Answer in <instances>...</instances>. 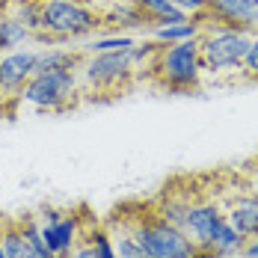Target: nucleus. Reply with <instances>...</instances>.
<instances>
[{
	"mask_svg": "<svg viewBox=\"0 0 258 258\" xmlns=\"http://www.w3.org/2000/svg\"><path fill=\"white\" fill-rule=\"evenodd\" d=\"M202 78H205V66H202L199 39L163 45L155 69H152V80H157V86L166 92H178V95L199 92Z\"/></svg>",
	"mask_w": 258,
	"mask_h": 258,
	"instance_id": "f257e3e1",
	"label": "nucleus"
},
{
	"mask_svg": "<svg viewBox=\"0 0 258 258\" xmlns=\"http://www.w3.org/2000/svg\"><path fill=\"white\" fill-rule=\"evenodd\" d=\"M252 33L240 30V27L217 24L205 18L202 36H199V51H202V66L205 75H232V72H243V59L249 51Z\"/></svg>",
	"mask_w": 258,
	"mask_h": 258,
	"instance_id": "f03ea898",
	"label": "nucleus"
},
{
	"mask_svg": "<svg viewBox=\"0 0 258 258\" xmlns=\"http://www.w3.org/2000/svg\"><path fill=\"white\" fill-rule=\"evenodd\" d=\"M45 48L59 42H78L104 27L101 15L86 0H42Z\"/></svg>",
	"mask_w": 258,
	"mask_h": 258,
	"instance_id": "7ed1b4c3",
	"label": "nucleus"
},
{
	"mask_svg": "<svg viewBox=\"0 0 258 258\" xmlns=\"http://www.w3.org/2000/svg\"><path fill=\"white\" fill-rule=\"evenodd\" d=\"M83 98H113L119 92H128L137 83V75L128 62L125 51L86 53L78 69Z\"/></svg>",
	"mask_w": 258,
	"mask_h": 258,
	"instance_id": "20e7f679",
	"label": "nucleus"
},
{
	"mask_svg": "<svg viewBox=\"0 0 258 258\" xmlns=\"http://www.w3.org/2000/svg\"><path fill=\"white\" fill-rule=\"evenodd\" d=\"M83 98L78 72H36L18 92V107H33L39 113H62Z\"/></svg>",
	"mask_w": 258,
	"mask_h": 258,
	"instance_id": "39448f33",
	"label": "nucleus"
},
{
	"mask_svg": "<svg viewBox=\"0 0 258 258\" xmlns=\"http://www.w3.org/2000/svg\"><path fill=\"white\" fill-rule=\"evenodd\" d=\"M128 223L134 237L143 243V249L152 258H193L199 249L178 226H169L166 220H160L152 211V205L128 217Z\"/></svg>",
	"mask_w": 258,
	"mask_h": 258,
	"instance_id": "423d86ee",
	"label": "nucleus"
},
{
	"mask_svg": "<svg viewBox=\"0 0 258 258\" xmlns=\"http://www.w3.org/2000/svg\"><path fill=\"white\" fill-rule=\"evenodd\" d=\"M39 232L45 237L48 249H51L56 258H69V252L78 246L86 234V223L80 214H62V211H42L39 217Z\"/></svg>",
	"mask_w": 258,
	"mask_h": 258,
	"instance_id": "0eeeda50",
	"label": "nucleus"
},
{
	"mask_svg": "<svg viewBox=\"0 0 258 258\" xmlns=\"http://www.w3.org/2000/svg\"><path fill=\"white\" fill-rule=\"evenodd\" d=\"M223 223H226V211H223V205L214 202V199H199V202H190L181 232L187 234L199 249H208L214 232H217Z\"/></svg>",
	"mask_w": 258,
	"mask_h": 258,
	"instance_id": "6e6552de",
	"label": "nucleus"
},
{
	"mask_svg": "<svg viewBox=\"0 0 258 258\" xmlns=\"http://www.w3.org/2000/svg\"><path fill=\"white\" fill-rule=\"evenodd\" d=\"M98 15L104 27H113V33H149L152 21L146 18V12L134 3V0H98Z\"/></svg>",
	"mask_w": 258,
	"mask_h": 258,
	"instance_id": "1a4fd4ad",
	"label": "nucleus"
},
{
	"mask_svg": "<svg viewBox=\"0 0 258 258\" xmlns=\"http://www.w3.org/2000/svg\"><path fill=\"white\" fill-rule=\"evenodd\" d=\"M36 75V51L33 48H15V51L0 53V86L18 98L24 83Z\"/></svg>",
	"mask_w": 258,
	"mask_h": 258,
	"instance_id": "9d476101",
	"label": "nucleus"
},
{
	"mask_svg": "<svg viewBox=\"0 0 258 258\" xmlns=\"http://www.w3.org/2000/svg\"><path fill=\"white\" fill-rule=\"evenodd\" d=\"M217 24L240 27V30H258V0H208V15Z\"/></svg>",
	"mask_w": 258,
	"mask_h": 258,
	"instance_id": "9b49d317",
	"label": "nucleus"
},
{
	"mask_svg": "<svg viewBox=\"0 0 258 258\" xmlns=\"http://www.w3.org/2000/svg\"><path fill=\"white\" fill-rule=\"evenodd\" d=\"M223 211H226V223L240 237H246V240L258 237V190H246V193L232 196L223 205Z\"/></svg>",
	"mask_w": 258,
	"mask_h": 258,
	"instance_id": "f8f14e48",
	"label": "nucleus"
},
{
	"mask_svg": "<svg viewBox=\"0 0 258 258\" xmlns=\"http://www.w3.org/2000/svg\"><path fill=\"white\" fill-rule=\"evenodd\" d=\"M0 12L24 24L36 42L45 45V24H42V0H0Z\"/></svg>",
	"mask_w": 258,
	"mask_h": 258,
	"instance_id": "ddd939ff",
	"label": "nucleus"
},
{
	"mask_svg": "<svg viewBox=\"0 0 258 258\" xmlns=\"http://www.w3.org/2000/svg\"><path fill=\"white\" fill-rule=\"evenodd\" d=\"M83 56H86L83 51L48 45V48H39L36 51V72H78Z\"/></svg>",
	"mask_w": 258,
	"mask_h": 258,
	"instance_id": "4468645a",
	"label": "nucleus"
},
{
	"mask_svg": "<svg viewBox=\"0 0 258 258\" xmlns=\"http://www.w3.org/2000/svg\"><path fill=\"white\" fill-rule=\"evenodd\" d=\"M202 27H205V18H181V21L152 27L149 39H155L160 45H175V42H187V39H199Z\"/></svg>",
	"mask_w": 258,
	"mask_h": 258,
	"instance_id": "2eb2a0df",
	"label": "nucleus"
},
{
	"mask_svg": "<svg viewBox=\"0 0 258 258\" xmlns=\"http://www.w3.org/2000/svg\"><path fill=\"white\" fill-rule=\"evenodd\" d=\"M0 240H3V252L6 258H42L36 252V246L30 243L18 220H0Z\"/></svg>",
	"mask_w": 258,
	"mask_h": 258,
	"instance_id": "dca6fc26",
	"label": "nucleus"
},
{
	"mask_svg": "<svg viewBox=\"0 0 258 258\" xmlns=\"http://www.w3.org/2000/svg\"><path fill=\"white\" fill-rule=\"evenodd\" d=\"M107 229V234H110V240H113V249H116V258H152L146 249H143V243L134 237V232H131V223L128 217H122L119 214V229L113 226V223H107L104 226Z\"/></svg>",
	"mask_w": 258,
	"mask_h": 258,
	"instance_id": "f3484780",
	"label": "nucleus"
},
{
	"mask_svg": "<svg viewBox=\"0 0 258 258\" xmlns=\"http://www.w3.org/2000/svg\"><path fill=\"white\" fill-rule=\"evenodd\" d=\"M193 199H187L184 193H175V190H166L160 193L155 202H152V211H155L160 220H166L169 226H184V217H187V208H190Z\"/></svg>",
	"mask_w": 258,
	"mask_h": 258,
	"instance_id": "a211bd4d",
	"label": "nucleus"
},
{
	"mask_svg": "<svg viewBox=\"0 0 258 258\" xmlns=\"http://www.w3.org/2000/svg\"><path fill=\"white\" fill-rule=\"evenodd\" d=\"M160 51H163V45L160 42H155V39H137L134 45H131L128 51V62H131V69H134V75H137V80H140V75L143 72H149L152 75V69H155V62H157V56H160Z\"/></svg>",
	"mask_w": 258,
	"mask_h": 258,
	"instance_id": "6ab92c4d",
	"label": "nucleus"
},
{
	"mask_svg": "<svg viewBox=\"0 0 258 258\" xmlns=\"http://www.w3.org/2000/svg\"><path fill=\"white\" fill-rule=\"evenodd\" d=\"M243 246H246V237H240L229 223H223V226L214 232L211 243H208V249H211L217 258H237V255H243Z\"/></svg>",
	"mask_w": 258,
	"mask_h": 258,
	"instance_id": "aec40b11",
	"label": "nucleus"
},
{
	"mask_svg": "<svg viewBox=\"0 0 258 258\" xmlns=\"http://www.w3.org/2000/svg\"><path fill=\"white\" fill-rule=\"evenodd\" d=\"M27 42H36L33 33H30L24 24H18L15 18H9V15L0 12V53L15 51V48H24Z\"/></svg>",
	"mask_w": 258,
	"mask_h": 258,
	"instance_id": "412c9836",
	"label": "nucleus"
},
{
	"mask_svg": "<svg viewBox=\"0 0 258 258\" xmlns=\"http://www.w3.org/2000/svg\"><path fill=\"white\" fill-rule=\"evenodd\" d=\"M143 12H146V18L152 21V27L157 24H169V21H181V18H187L184 12H181L178 6L172 3V0H134Z\"/></svg>",
	"mask_w": 258,
	"mask_h": 258,
	"instance_id": "4be33fe9",
	"label": "nucleus"
},
{
	"mask_svg": "<svg viewBox=\"0 0 258 258\" xmlns=\"http://www.w3.org/2000/svg\"><path fill=\"white\" fill-rule=\"evenodd\" d=\"M137 42V36L131 33H107V36H95L86 48H80L83 53H104V51H128Z\"/></svg>",
	"mask_w": 258,
	"mask_h": 258,
	"instance_id": "5701e85b",
	"label": "nucleus"
},
{
	"mask_svg": "<svg viewBox=\"0 0 258 258\" xmlns=\"http://www.w3.org/2000/svg\"><path fill=\"white\" fill-rule=\"evenodd\" d=\"M86 237H89V243H92V249H95L98 258H116L113 240H110V234H107L104 226H86Z\"/></svg>",
	"mask_w": 258,
	"mask_h": 258,
	"instance_id": "b1692460",
	"label": "nucleus"
},
{
	"mask_svg": "<svg viewBox=\"0 0 258 258\" xmlns=\"http://www.w3.org/2000/svg\"><path fill=\"white\" fill-rule=\"evenodd\" d=\"M243 78L258 80V30L252 33L249 51H246V59H243Z\"/></svg>",
	"mask_w": 258,
	"mask_h": 258,
	"instance_id": "393cba45",
	"label": "nucleus"
},
{
	"mask_svg": "<svg viewBox=\"0 0 258 258\" xmlns=\"http://www.w3.org/2000/svg\"><path fill=\"white\" fill-rule=\"evenodd\" d=\"M187 18H205L208 15V0H172Z\"/></svg>",
	"mask_w": 258,
	"mask_h": 258,
	"instance_id": "a878e982",
	"label": "nucleus"
},
{
	"mask_svg": "<svg viewBox=\"0 0 258 258\" xmlns=\"http://www.w3.org/2000/svg\"><path fill=\"white\" fill-rule=\"evenodd\" d=\"M69 258H98V255H95V249H92V243H89V237L83 234V240H80L78 246H75V249L69 252Z\"/></svg>",
	"mask_w": 258,
	"mask_h": 258,
	"instance_id": "bb28decb",
	"label": "nucleus"
},
{
	"mask_svg": "<svg viewBox=\"0 0 258 258\" xmlns=\"http://www.w3.org/2000/svg\"><path fill=\"white\" fill-rule=\"evenodd\" d=\"M15 110H18V101H15V98L0 86V113H15Z\"/></svg>",
	"mask_w": 258,
	"mask_h": 258,
	"instance_id": "cd10ccee",
	"label": "nucleus"
},
{
	"mask_svg": "<svg viewBox=\"0 0 258 258\" xmlns=\"http://www.w3.org/2000/svg\"><path fill=\"white\" fill-rule=\"evenodd\" d=\"M243 258H258V237L246 240V246H243Z\"/></svg>",
	"mask_w": 258,
	"mask_h": 258,
	"instance_id": "c85d7f7f",
	"label": "nucleus"
},
{
	"mask_svg": "<svg viewBox=\"0 0 258 258\" xmlns=\"http://www.w3.org/2000/svg\"><path fill=\"white\" fill-rule=\"evenodd\" d=\"M193 258H217V255H214L211 249H196V255H193Z\"/></svg>",
	"mask_w": 258,
	"mask_h": 258,
	"instance_id": "c756f323",
	"label": "nucleus"
},
{
	"mask_svg": "<svg viewBox=\"0 0 258 258\" xmlns=\"http://www.w3.org/2000/svg\"><path fill=\"white\" fill-rule=\"evenodd\" d=\"M0 258H6V252H3V240H0Z\"/></svg>",
	"mask_w": 258,
	"mask_h": 258,
	"instance_id": "7c9ffc66",
	"label": "nucleus"
}]
</instances>
